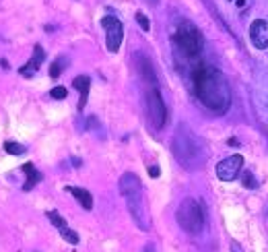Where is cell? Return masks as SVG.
Wrapping results in <instances>:
<instances>
[{"mask_svg": "<svg viewBox=\"0 0 268 252\" xmlns=\"http://www.w3.org/2000/svg\"><path fill=\"white\" fill-rule=\"evenodd\" d=\"M241 182H244V186H246V188H256V186H258V182H256V178L252 176V172H250V170H244Z\"/></svg>", "mask_w": 268, "mask_h": 252, "instance_id": "obj_18", "label": "cell"}, {"mask_svg": "<svg viewBox=\"0 0 268 252\" xmlns=\"http://www.w3.org/2000/svg\"><path fill=\"white\" fill-rule=\"evenodd\" d=\"M66 190L76 198V201H79V205L83 207V209H87V211L93 209V196H91L89 190L79 188V186H66Z\"/></svg>", "mask_w": 268, "mask_h": 252, "instance_id": "obj_13", "label": "cell"}, {"mask_svg": "<svg viewBox=\"0 0 268 252\" xmlns=\"http://www.w3.org/2000/svg\"><path fill=\"white\" fill-rule=\"evenodd\" d=\"M146 2H149L151 6H157V2H159V0H146Z\"/></svg>", "mask_w": 268, "mask_h": 252, "instance_id": "obj_23", "label": "cell"}, {"mask_svg": "<svg viewBox=\"0 0 268 252\" xmlns=\"http://www.w3.org/2000/svg\"><path fill=\"white\" fill-rule=\"evenodd\" d=\"M64 62H66L64 58L54 60V64H52V68H50V77H52V79H58V77H60V73H62V68H64Z\"/></svg>", "mask_w": 268, "mask_h": 252, "instance_id": "obj_17", "label": "cell"}, {"mask_svg": "<svg viewBox=\"0 0 268 252\" xmlns=\"http://www.w3.org/2000/svg\"><path fill=\"white\" fill-rule=\"evenodd\" d=\"M23 172L27 174V182H25L23 190H31V188L41 180V174H39L36 168H33V163H25V166H23Z\"/></svg>", "mask_w": 268, "mask_h": 252, "instance_id": "obj_14", "label": "cell"}, {"mask_svg": "<svg viewBox=\"0 0 268 252\" xmlns=\"http://www.w3.org/2000/svg\"><path fill=\"white\" fill-rule=\"evenodd\" d=\"M72 87L81 93L79 110H85V106H87V97H89V89H91V79L87 75H81V77H76V79L72 81Z\"/></svg>", "mask_w": 268, "mask_h": 252, "instance_id": "obj_12", "label": "cell"}, {"mask_svg": "<svg viewBox=\"0 0 268 252\" xmlns=\"http://www.w3.org/2000/svg\"><path fill=\"white\" fill-rule=\"evenodd\" d=\"M146 252H155V250H153V246H146Z\"/></svg>", "mask_w": 268, "mask_h": 252, "instance_id": "obj_24", "label": "cell"}, {"mask_svg": "<svg viewBox=\"0 0 268 252\" xmlns=\"http://www.w3.org/2000/svg\"><path fill=\"white\" fill-rule=\"evenodd\" d=\"M241 170H244V157L235 153V155H229V157H225L223 161H219L217 176L223 182H233L241 174Z\"/></svg>", "mask_w": 268, "mask_h": 252, "instance_id": "obj_8", "label": "cell"}, {"mask_svg": "<svg viewBox=\"0 0 268 252\" xmlns=\"http://www.w3.org/2000/svg\"><path fill=\"white\" fill-rule=\"evenodd\" d=\"M174 46L181 56L196 58L204 48V38L196 25L190 21H181L174 31Z\"/></svg>", "mask_w": 268, "mask_h": 252, "instance_id": "obj_4", "label": "cell"}, {"mask_svg": "<svg viewBox=\"0 0 268 252\" xmlns=\"http://www.w3.org/2000/svg\"><path fill=\"white\" fill-rule=\"evenodd\" d=\"M4 151H6V153H11V155H23V153L27 151V149H25L23 145H19V143L6 141V143H4Z\"/></svg>", "mask_w": 268, "mask_h": 252, "instance_id": "obj_16", "label": "cell"}, {"mask_svg": "<svg viewBox=\"0 0 268 252\" xmlns=\"http://www.w3.org/2000/svg\"><path fill=\"white\" fill-rule=\"evenodd\" d=\"M146 112H149V120L151 126L155 130H161L167 122V108L165 101L161 97V91L157 87H151L149 93H146Z\"/></svg>", "mask_w": 268, "mask_h": 252, "instance_id": "obj_6", "label": "cell"}, {"mask_svg": "<svg viewBox=\"0 0 268 252\" xmlns=\"http://www.w3.org/2000/svg\"><path fill=\"white\" fill-rule=\"evenodd\" d=\"M120 193H122V196L126 198L128 211H130L134 223L143 232H149L151 230V217H149V209H146L141 178L132 172L122 174V178H120Z\"/></svg>", "mask_w": 268, "mask_h": 252, "instance_id": "obj_3", "label": "cell"}, {"mask_svg": "<svg viewBox=\"0 0 268 252\" xmlns=\"http://www.w3.org/2000/svg\"><path fill=\"white\" fill-rule=\"evenodd\" d=\"M60 236H62L68 244H79V233H76L74 230H71L68 225H64V228H60Z\"/></svg>", "mask_w": 268, "mask_h": 252, "instance_id": "obj_15", "label": "cell"}, {"mask_svg": "<svg viewBox=\"0 0 268 252\" xmlns=\"http://www.w3.org/2000/svg\"><path fill=\"white\" fill-rule=\"evenodd\" d=\"M136 23L141 25L143 31H149L151 29V23H149V19H146V15H143V13H136Z\"/></svg>", "mask_w": 268, "mask_h": 252, "instance_id": "obj_20", "label": "cell"}, {"mask_svg": "<svg viewBox=\"0 0 268 252\" xmlns=\"http://www.w3.org/2000/svg\"><path fill=\"white\" fill-rule=\"evenodd\" d=\"M136 66H138V73H141L144 83H149L151 87H157V75H155V68H153L149 58L143 56V54H138L136 56Z\"/></svg>", "mask_w": 268, "mask_h": 252, "instance_id": "obj_10", "label": "cell"}, {"mask_svg": "<svg viewBox=\"0 0 268 252\" xmlns=\"http://www.w3.org/2000/svg\"><path fill=\"white\" fill-rule=\"evenodd\" d=\"M50 95L54 99H64L66 97V89H64V87H54V89L50 91Z\"/></svg>", "mask_w": 268, "mask_h": 252, "instance_id": "obj_21", "label": "cell"}, {"mask_svg": "<svg viewBox=\"0 0 268 252\" xmlns=\"http://www.w3.org/2000/svg\"><path fill=\"white\" fill-rule=\"evenodd\" d=\"M101 27L106 29V46L109 52H118L120 46H122V39H124V27L120 23L118 17L114 15H106L101 19Z\"/></svg>", "mask_w": 268, "mask_h": 252, "instance_id": "obj_7", "label": "cell"}, {"mask_svg": "<svg viewBox=\"0 0 268 252\" xmlns=\"http://www.w3.org/2000/svg\"><path fill=\"white\" fill-rule=\"evenodd\" d=\"M149 176H151V178H157V176H159V168H157V166H151V168H149Z\"/></svg>", "mask_w": 268, "mask_h": 252, "instance_id": "obj_22", "label": "cell"}, {"mask_svg": "<svg viewBox=\"0 0 268 252\" xmlns=\"http://www.w3.org/2000/svg\"><path fill=\"white\" fill-rule=\"evenodd\" d=\"M44 58H46L44 48H41V46H36V48H33V56L29 58V62L21 68V75H23V77H31V75H36V71L39 68V64L44 62Z\"/></svg>", "mask_w": 268, "mask_h": 252, "instance_id": "obj_11", "label": "cell"}, {"mask_svg": "<svg viewBox=\"0 0 268 252\" xmlns=\"http://www.w3.org/2000/svg\"><path fill=\"white\" fill-rule=\"evenodd\" d=\"M171 149H174L176 159L186 170H200L206 161V149L202 141L186 124L178 126L174 141H171Z\"/></svg>", "mask_w": 268, "mask_h": 252, "instance_id": "obj_2", "label": "cell"}, {"mask_svg": "<svg viewBox=\"0 0 268 252\" xmlns=\"http://www.w3.org/2000/svg\"><path fill=\"white\" fill-rule=\"evenodd\" d=\"M190 79L198 101L202 103L206 110L214 112V114H225L231 106V91L229 83L219 68H214L206 62H198L190 71Z\"/></svg>", "mask_w": 268, "mask_h": 252, "instance_id": "obj_1", "label": "cell"}, {"mask_svg": "<svg viewBox=\"0 0 268 252\" xmlns=\"http://www.w3.org/2000/svg\"><path fill=\"white\" fill-rule=\"evenodd\" d=\"M250 39H252L254 48L258 50L268 48V23L264 19H256L250 25Z\"/></svg>", "mask_w": 268, "mask_h": 252, "instance_id": "obj_9", "label": "cell"}, {"mask_svg": "<svg viewBox=\"0 0 268 252\" xmlns=\"http://www.w3.org/2000/svg\"><path fill=\"white\" fill-rule=\"evenodd\" d=\"M176 219L179 223V228L188 233H192V236L200 233L204 228V211L196 198H184L181 201V205L176 211Z\"/></svg>", "mask_w": 268, "mask_h": 252, "instance_id": "obj_5", "label": "cell"}, {"mask_svg": "<svg viewBox=\"0 0 268 252\" xmlns=\"http://www.w3.org/2000/svg\"><path fill=\"white\" fill-rule=\"evenodd\" d=\"M46 215H48V219H50L52 223H54L58 230H60V228H64V225H66V221L62 219V217H60V213H56V211H48Z\"/></svg>", "mask_w": 268, "mask_h": 252, "instance_id": "obj_19", "label": "cell"}]
</instances>
